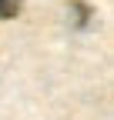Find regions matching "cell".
Wrapping results in <instances>:
<instances>
[{
	"mask_svg": "<svg viewBox=\"0 0 114 120\" xmlns=\"http://www.w3.org/2000/svg\"><path fill=\"white\" fill-rule=\"evenodd\" d=\"M20 7H24V0H0V20H13L20 13Z\"/></svg>",
	"mask_w": 114,
	"mask_h": 120,
	"instance_id": "1",
	"label": "cell"
},
{
	"mask_svg": "<svg viewBox=\"0 0 114 120\" xmlns=\"http://www.w3.org/2000/svg\"><path fill=\"white\" fill-rule=\"evenodd\" d=\"M70 10H74V17H77V20H74L77 27H87V20H91V7H87V4L74 0V4H70Z\"/></svg>",
	"mask_w": 114,
	"mask_h": 120,
	"instance_id": "2",
	"label": "cell"
}]
</instances>
